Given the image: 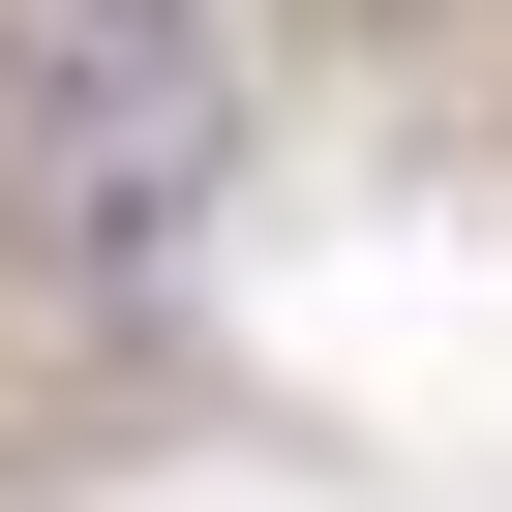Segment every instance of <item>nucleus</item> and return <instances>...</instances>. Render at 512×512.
Listing matches in <instances>:
<instances>
[{
  "instance_id": "nucleus-1",
  "label": "nucleus",
  "mask_w": 512,
  "mask_h": 512,
  "mask_svg": "<svg viewBox=\"0 0 512 512\" xmlns=\"http://www.w3.org/2000/svg\"><path fill=\"white\" fill-rule=\"evenodd\" d=\"M241 181V61L211 91H31L0 121V302H151Z\"/></svg>"
},
{
  "instance_id": "nucleus-2",
  "label": "nucleus",
  "mask_w": 512,
  "mask_h": 512,
  "mask_svg": "<svg viewBox=\"0 0 512 512\" xmlns=\"http://www.w3.org/2000/svg\"><path fill=\"white\" fill-rule=\"evenodd\" d=\"M241 61V0H0V121L31 91H211Z\"/></svg>"
}]
</instances>
